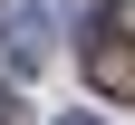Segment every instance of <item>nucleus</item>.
Wrapping results in <instances>:
<instances>
[{"label":"nucleus","mask_w":135,"mask_h":125,"mask_svg":"<svg viewBox=\"0 0 135 125\" xmlns=\"http://www.w3.org/2000/svg\"><path fill=\"white\" fill-rule=\"evenodd\" d=\"M87 87L116 96V106H135V29H116V19L87 29Z\"/></svg>","instance_id":"f257e3e1"},{"label":"nucleus","mask_w":135,"mask_h":125,"mask_svg":"<svg viewBox=\"0 0 135 125\" xmlns=\"http://www.w3.org/2000/svg\"><path fill=\"white\" fill-rule=\"evenodd\" d=\"M39 58H48V10H39V0H0V67L29 77Z\"/></svg>","instance_id":"f03ea898"},{"label":"nucleus","mask_w":135,"mask_h":125,"mask_svg":"<svg viewBox=\"0 0 135 125\" xmlns=\"http://www.w3.org/2000/svg\"><path fill=\"white\" fill-rule=\"evenodd\" d=\"M58 125H97V116H58Z\"/></svg>","instance_id":"7ed1b4c3"}]
</instances>
